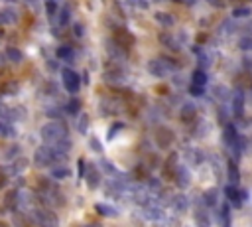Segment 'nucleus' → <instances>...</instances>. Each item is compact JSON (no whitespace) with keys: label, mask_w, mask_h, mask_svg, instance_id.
<instances>
[{"label":"nucleus","mask_w":252,"mask_h":227,"mask_svg":"<svg viewBox=\"0 0 252 227\" xmlns=\"http://www.w3.org/2000/svg\"><path fill=\"white\" fill-rule=\"evenodd\" d=\"M32 217H34V221H36L39 227H58V225H59L58 215H56L54 211L45 209V207H36V209L32 211Z\"/></svg>","instance_id":"3"},{"label":"nucleus","mask_w":252,"mask_h":227,"mask_svg":"<svg viewBox=\"0 0 252 227\" xmlns=\"http://www.w3.org/2000/svg\"><path fill=\"white\" fill-rule=\"evenodd\" d=\"M231 111L234 119H240L244 115V93L242 91H234L231 99Z\"/></svg>","instance_id":"7"},{"label":"nucleus","mask_w":252,"mask_h":227,"mask_svg":"<svg viewBox=\"0 0 252 227\" xmlns=\"http://www.w3.org/2000/svg\"><path fill=\"white\" fill-rule=\"evenodd\" d=\"M195 115H197L195 105H191V103H183V105H181L179 117H181V121H183V123H191V121L195 119Z\"/></svg>","instance_id":"10"},{"label":"nucleus","mask_w":252,"mask_h":227,"mask_svg":"<svg viewBox=\"0 0 252 227\" xmlns=\"http://www.w3.org/2000/svg\"><path fill=\"white\" fill-rule=\"evenodd\" d=\"M203 198H205V206H207V207L217 206V190H207Z\"/></svg>","instance_id":"26"},{"label":"nucleus","mask_w":252,"mask_h":227,"mask_svg":"<svg viewBox=\"0 0 252 227\" xmlns=\"http://www.w3.org/2000/svg\"><path fill=\"white\" fill-rule=\"evenodd\" d=\"M174 141H175V136H174V130H172V128L160 126V128L156 130V143H158V148L166 150V148H170V146L174 144Z\"/></svg>","instance_id":"5"},{"label":"nucleus","mask_w":252,"mask_h":227,"mask_svg":"<svg viewBox=\"0 0 252 227\" xmlns=\"http://www.w3.org/2000/svg\"><path fill=\"white\" fill-rule=\"evenodd\" d=\"M79 174H81V176L85 174V160H83V158L79 160Z\"/></svg>","instance_id":"41"},{"label":"nucleus","mask_w":252,"mask_h":227,"mask_svg":"<svg viewBox=\"0 0 252 227\" xmlns=\"http://www.w3.org/2000/svg\"><path fill=\"white\" fill-rule=\"evenodd\" d=\"M240 50H244V52L252 50V38H244V40L240 41Z\"/></svg>","instance_id":"33"},{"label":"nucleus","mask_w":252,"mask_h":227,"mask_svg":"<svg viewBox=\"0 0 252 227\" xmlns=\"http://www.w3.org/2000/svg\"><path fill=\"white\" fill-rule=\"evenodd\" d=\"M39 136L43 144L47 146H61V144H71L69 141V130L61 121H49L41 126Z\"/></svg>","instance_id":"1"},{"label":"nucleus","mask_w":252,"mask_h":227,"mask_svg":"<svg viewBox=\"0 0 252 227\" xmlns=\"http://www.w3.org/2000/svg\"><path fill=\"white\" fill-rule=\"evenodd\" d=\"M83 176H85V180H87V184H89L91 190L98 188V184H100V172H98V168H95V164L89 162L87 164V172Z\"/></svg>","instance_id":"9"},{"label":"nucleus","mask_w":252,"mask_h":227,"mask_svg":"<svg viewBox=\"0 0 252 227\" xmlns=\"http://www.w3.org/2000/svg\"><path fill=\"white\" fill-rule=\"evenodd\" d=\"M250 14H252V12H250L248 6H238V8L233 10V16H234V18H248Z\"/></svg>","instance_id":"28"},{"label":"nucleus","mask_w":252,"mask_h":227,"mask_svg":"<svg viewBox=\"0 0 252 227\" xmlns=\"http://www.w3.org/2000/svg\"><path fill=\"white\" fill-rule=\"evenodd\" d=\"M45 8H47V16H49V20L54 22V18H56V14H58V2L56 0H45Z\"/></svg>","instance_id":"25"},{"label":"nucleus","mask_w":252,"mask_h":227,"mask_svg":"<svg viewBox=\"0 0 252 227\" xmlns=\"http://www.w3.org/2000/svg\"><path fill=\"white\" fill-rule=\"evenodd\" d=\"M26 164H28V160H26L24 156H18L16 162H14L12 168H10V174H20L22 170H26Z\"/></svg>","instance_id":"24"},{"label":"nucleus","mask_w":252,"mask_h":227,"mask_svg":"<svg viewBox=\"0 0 252 227\" xmlns=\"http://www.w3.org/2000/svg\"><path fill=\"white\" fill-rule=\"evenodd\" d=\"M91 146H93V148H95V150H97V152H103V148H100V146H98V143H97V141H95V139H93V141H91Z\"/></svg>","instance_id":"40"},{"label":"nucleus","mask_w":252,"mask_h":227,"mask_svg":"<svg viewBox=\"0 0 252 227\" xmlns=\"http://www.w3.org/2000/svg\"><path fill=\"white\" fill-rule=\"evenodd\" d=\"M156 20H158L162 26H166V28H170V26L175 24L174 16H172V14H164V12H158V14H156Z\"/></svg>","instance_id":"23"},{"label":"nucleus","mask_w":252,"mask_h":227,"mask_svg":"<svg viewBox=\"0 0 252 227\" xmlns=\"http://www.w3.org/2000/svg\"><path fill=\"white\" fill-rule=\"evenodd\" d=\"M18 14L12 8H0V24H16Z\"/></svg>","instance_id":"12"},{"label":"nucleus","mask_w":252,"mask_h":227,"mask_svg":"<svg viewBox=\"0 0 252 227\" xmlns=\"http://www.w3.org/2000/svg\"><path fill=\"white\" fill-rule=\"evenodd\" d=\"M185 156H187V160H189L191 164H201V162L205 160L203 150H199V148H189V150L185 152Z\"/></svg>","instance_id":"13"},{"label":"nucleus","mask_w":252,"mask_h":227,"mask_svg":"<svg viewBox=\"0 0 252 227\" xmlns=\"http://www.w3.org/2000/svg\"><path fill=\"white\" fill-rule=\"evenodd\" d=\"M79 107H81V103H79L77 99H71V101L67 103V107H65V111H67L69 115H77V113H79Z\"/></svg>","instance_id":"30"},{"label":"nucleus","mask_w":252,"mask_h":227,"mask_svg":"<svg viewBox=\"0 0 252 227\" xmlns=\"http://www.w3.org/2000/svg\"><path fill=\"white\" fill-rule=\"evenodd\" d=\"M209 4H213V6H217V8H225L223 0H209Z\"/></svg>","instance_id":"39"},{"label":"nucleus","mask_w":252,"mask_h":227,"mask_svg":"<svg viewBox=\"0 0 252 227\" xmlns=\"http://www.w3.org/2000/svg\"><path fill=\"white\" fill-rule=\"evenodd\" d=\"M172 178L175 180V184L179 188H187L191 184V172H189L187 166H181V164H177V168L174 170V176Z\"/></svg>","instance_id":"6"},{"label":"nucleus","mask_w":252,"mask_h":227,"mask_svg":"<svg viewBox=\"0 0 252 227\" xmlns=\"http://www.w3.org/2000/svg\"><path fill=\"white\" fill-rule=\"evenodd\" d=\"M16 83H10V85H6V93H10V95H14L16 93Z\"/></svg>","instance_id":"38"},{"label":"nucleus","mask_w":252,"mask_h":227,"mask_svg":"<svg viewBox=\"0 0 252 227\" xmlns=\"http://www.w3.org/2000/svg\"><path fill=\"white\" fill-rule=\"evenodd\" d=\"M103 170H105V172H109V174H113V176H116V174H118L111 162H103Z\"/></svg>","instance_id":"35"},{"label":"nucleus","mask_w":252,"mask_h":227,"mask_svg":"<svg viewBox=\"0 0 252 227\" xmlns=\"http://www.w3.org/2000/svg\"><path fill=\"white\" fill-rule=\"evenodd\" d=\"M87 128H89V117H87V115H81V117H79V132L85 134Z\"/></svg>","instance_id":"31"},{"label":"nucleus","mask_w":252,"mask_h":227,"mask_svg":"<svg viewBox=\"0 0 252 227\" xmlns=\"http://www.w3.org/2000/svg\"><path fill=\"white\" fill-rule=\"evenodd\" d=\"M8 184V172H0V188H4Z\"/></svg>","instance_id":"37"},{"label":"nucleus","mask_w":252,"mask_h":227,"mask_svg":"<svg viewBox=\"0 0 252 227\" xmlns=\"http://www.w3.org/2000/svg\"><path fill=\"white\" fill-rule=\"evenodd\" d=\"M69 20H71V8H69V6H63V8L59 10V18H58V24H59L61 28H65V26L69 24Z\"/></svg>","instance_id":"20"},{"label":"nucleus","mask_w":252,"mask_h":227,"mask_svg":"<svg viewBox=\"0 0 252 227\" xmlns=\"http://www.w3.org/2000/svg\"><path fill=\"white\" fill-rule=\"evenodd\" d=\"M16 128L12 123L6 121H0V139H16Z\"/></svg>","instance_id":"11"},{"label":"nucleus","mask_w":252,"mask_h":227,"mask_svg":"<svg viewBox=\"0 0 252 227\" xmlns=\"http://www.w3.org/2000/svg\"><path fill=\"white\" fill-rule=\"evenodd\" d=\"M225 196H227V200H229L234 207H240V206L244 204V200H246V194L240 192L238 186H227V188H225Z\"/></svg>","instance_id":"8"},{"label":"nucleus","mask_w":252,"mask_h":227,"mask_svg":"<svg viewBox=\"0 0 252 227\" xmlns=\"http://www.w3.org/2000/svg\"><path fill=\"white\" fill-rule=\"evenodd\" d=\"M69 174H71V170L65 168V166H56V168H52V178H54V180H65Z\"/></svg>","instance_id":"21"},{"label":"nucleus","mask_w":252,"mask_h":227,"mask_svg":"<svg viewBox=\"0 0 252 227\" xmlns=\"http://www.w3.org/2000/svg\"><path fill=\"white\" fill-rule=\"evenodd\" d=\"M189 93H191V95H197V97H201V95L205 93V87H201V85H191Z\"/></svg>","instance_id":"32"},{"label":"nucleus","mask_w":252,"mask_h":227,"mask_svg":"<svg viewBox=\"0 0 252 227\" xmlns=\"http://www.w3.org/2000/svg\"><path fill=\"white\" fill-rule=\"evenodd\" d=\"M61 79H63V87L69 91V93H77V91H79V87H81V77H79L77 71H73V69L67 67V69H63Z\"/></svg>","instance_id":"4"},{"label":"nucleus","mask_w":252,"mask_h":227,"mask_svg":"<svg viewBox=\"0 0 252 227\" xmlns=\"http://www.w3.org/2000/svg\"><path fill=\"white\" fill-rule=\"evenodd\" d=\"M160 40H162V43H164V45H168V48H170L172 52H177V50H179V43H175V38H174V36H170V34H162V36H160Z\"/></svg>","instance_id":"22"},{"label":"nucleus","mask_w":252,"mask_h":227,"mask_svg":"<svg viewBox=\"0 0 252 227\" xmlns=\"http://www.w3.org/2000/svg\"><path fill=\"white\" fill-rule=\"evenodd\" d=\"M95 209H97V213L107 215V217H116V215H118L116 207H113V206H109V204H97Z\"/></svg>","instance_id":"14"},{"label":"nucleus","mask_w":252,"mask_h":227,"mask_svg":"<svg viewBox=\"0 0 252 227\" xmlns=\"http://www.w3.org/2000/svg\"><path fill=\"white\" fill-rule=\"evenodd\" d=\"M73 56L75 52L69 48V45H61V48H58V58L63 60V62H73Z\"/></svg>","instance_id":"17"},{"label":"nucleus","mask_w":252,"mask_h":227,"mask_svg":"<svg viewBox=\"0 0 252 227\" xmlns=\"http://www.w3.org/2000/svg\"><path fill=\"white\" fill-rule=\"evenodd\" d=\"M18 150H20L18 146H12V148L6 152V158H8V160H12V158H18Z\"/></svg>","instance_id":"36"},{"label":"nucleus","mask_w":252,"mask_h":227,"mask_svg":"<svg viewBox=\"0 0 252 227\" xmlns=\"http://www.w3.org/2000/svg\"><path fill=\"white\" fill-rule=\"evenodd\" d=\"M174 206L177 211H185L187 209V198L185 196H175L174 198Z\"/></svg>","instance_id":"27"},{"label":"nucleus","mask_w":252,"mask_h":227,"mask_svg":"<svg viewBox=\"0 0 252 227\" xmlns=\"http://www.w3.org/2000/svg\"><path fill=\"white\" fill-rule=\"evenodd\" d=\"M6 58H8L12 63H20V62L24 60V54H22L18 48H12V45H10V48H6Z\"/></svg>","instance_id":"16"},{"label":"nucleus","mask_w":252,"mask_h":227,"mask_svg":"<svg viewBox=\"0 0 252 227\" xmlns=\"http://www.w3.org/2000/svg\"><path fill=\"white\" fill-rule=\"evenodd\" d=\"M191 79H193V85H201V87L207 85V73L203 69H195Z\"/></svg>","instance_id":"19"},{"label":"nucleus","mask_w":252,"mask_h":227,"mask_svg":"<svg viewBox=\"0 0 252 227\" xmlns=\"http://www.w3.org/2000/svg\"><path fill=\"white\" fill-rule=\"evenodd\" d=\"M227 174H229V186H238V170H236V166L233 162H229Z\"/></svg>","instance_id":"15"},{"label":"nucleus","mask_w":252,"mask_h":227,"mask_svg":"<svg viewBox=\"0 0 252 227\" xmlns=\"http://www.w3.org/2000/svg\"><path fill=\"white\" fill-rule=\"evenodd\" d=\"M195 219H197V223L201 227H209V215H207V209L205 207H199L195 211Z\"/></svg>","instance_id":"18"},{"label":"nucleus","mask_w":252,"mask_h":227,"mask_svg":"<svg viewBox=\"0 0 252 227\" xmlns=\"http://www.w3.org/2000/svg\"><path fill=\"white\" fill-rule=\"evenodd\" d=\"M87 227H97V225H87Z\"/></svg>","instance_id":"44"},{"label":"nucleus","mask_w":252,"mask_h":227,"mask_svg":"<svg viewBox=\"0 0 252 227\" xmlns=\"http://www.w3.org/2000/svg\"><path fill=\"white\" fill-rule=\"evenodd\" d=\"M75 34H77V36H81V34H83V28H81V24H75Z\"/></svg>","instance_id":"42"},{"label":"nucleus","mask_w":252,"mask_h":227,"mask_svg":"<svg viewBox=\"0 0 252 227\" xmlns=\"http://www.w3.org/2000/svg\"><path fill=\"white\" fill-rule=\"evenodd\" d=\"M124 2L134 6V8H142V10H146L150 6V0H124Z\"/></svg>","instance_id":"29"},{"label":"nucleus","mask_w":252,"mask_h":227,"mask_svg":"<svg viewBox=\"0 0 252 227\" xmlns=\"http://www.w3.org/2000/svg\"><path fill=\"white\" fill-rule=\"evenodd\" d=\"M122 126H124L122 123H116V124H113V126H111V130H109V141H113V139H115V132H116V130H120Z\"/></svg>","instance_id":"34"},{"label":"nucleus","mask_w":252,"mask_h":227,"mask_svg":"<svg viewBox=\"0 0 252 227\" xmlns=\"http://www.w3.org/2000/svg\"><path fill=\"white\" fill-rule=\"evenodd\" d=\"M183 2H185V4H189V6H191V4H195V2H197V0H183Z\"/></svg>","instance_id":"43"},{"label":"nucleus","mask_w":252,"mask_h":227,"mask_svg":"<svg viewBox=\"0 0 252 227\" xmlns=\"http://www.w3.org/2000/svg\"><path fill=\"white\" fill-rule=\"evenodd\" d=\"M175 69V63L170 60V58H156V60H150L148 62V73L152 75V77H158V79H162V77H168L172 71Z\"/></svg>","instance_id":"2"}]
</instances>
